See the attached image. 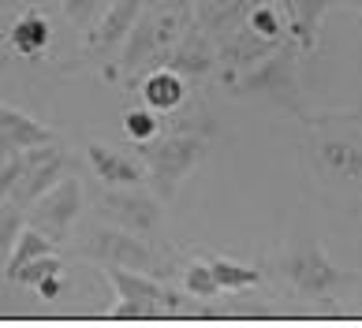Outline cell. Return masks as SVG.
<instances>
[{
  "label": "cell",
  "mask_w": 362,
  "mask_h": 328,
  "mask_svg": "<svg viewBox=\"0 0 362 328\" xmlns=\"http://www.w3.org/2000/svg\"><path fill=\"white\" fill-rule=\"evenodd\" d=\"M209 153V134L202 131H176L168 139H150V142H139V157L146 164V180H150L153 194L160 201H172L176 198L180 183L191 175L198 164L206 160Z\"/></svg>",
  "instance_id": "obj_1"
},
{
  "label": "cell",
  "mask_w": 362,
  "mask_h": 328,
  "mask_svg": "<svg viewBox=\"0 0 362 328\" xmlns=\"http://www.w3.org/2000/svg\"><path fill=\"white\" fill-rule=\"evenodd\" d=\"M243 78L232 82L235 98H250L262 105H276L284 112H303V93H299V75H295V49H273L269 57H262L258 64H250L247 71H239Z\"/></svg>",
  "instance_id": "obj_2"
},
{
  "label": "cell",
  "mask_w": 362,
  "mask_h": 328,
  "mask_svg": "<svg viewBox=\"0 0 362 328\" xmlns=\"http://www.w3.org/2000/svg\"><path fill=\"white\" fill-rule=\"evenodd\" d=\"M187 30V11L183 8H157L142 11L139 23L131 26V34L124 41V71H139L142 64L160 60L165 49H172Z\"/></svg>",
  "instance_id": "obj_3"
},
{
  "label": "cell",
  "mask_w": 362,
  "mask_h": 328,
  "mask_svg": "<svg viewBox=\"0 0 362 328\" xmlns=\"http://www.w3.org/2000/svg\"><path fill=\"white\" fill-rule=\"evenodd\" d=\"M23 160L26 164H23V175H19L16 190H11V205L30 209L45 190H52L64 180V172H68V164H71V153L60 149L57 142H42V146L23 149Z\"/></svg>",
  "instance_id": "obj_4"
},
{
  "label": "cell",
  "mask_w": 362,
  "mask_h": 328,
  "mask_svg": "<svg viewBox=\"0 0 362 328\" xmlns=\"http://www.w3.org/2000/svg\"><path fill=\"white\" fill-rule=\"evenodd\" d=\"M284 276H288V283H291L303 298H314V303H317V298H329V295L347 280L344 272L329 262V254L321 250L317 242H310V239L299 242V246H295V250L284 257Z\"/></svg>",
  "instance_id": "obj_5"
},
{
  "label": "cell",
  "mask_w": 362,
  "mask_h": 328,
  "mask_svg": "<svg viewBox=\"0 0 362 328\" xmlns=\"http://www.w3.org/2000/svg\"><path fill=\"white\" fill-rule=\"evenodd\" d=\"M78 213H83V183H78L75 175H64L57 187L45 190V194L30 205V228H37L52 242H64L68 231L75 228Z\"/></svg>",
  "instance_id": "obj_6"
},
{
  "label": "cell",
  "mask_w": 362,
  "mask_h": 328,
  "mask_svg": "<svg viewBox=\"0 0 362 328\" xmlns=\"http://www.w3.org/2000/svg\"><path fill=\"white\" fill-rule=\"evenodd\" d=\"M160 201L153 190H139V187H112L109 194L101 198V216L116 228L131 231V235H153L160 224Z\"/></svg>",
  "instance_id": "obj_7"
},
{
  "label": "cell",
  "mask_w": 362,
  "mask_h": 328,
  "mask_svg": "<svg viewBox=\"0 0 362 328\" xmlns=\"http://www.w3.org/2000/svg\"><path fill=\"white\" fill-rule=\"evenodd\" d=\"M86 257L101 265H119V269H135V272H157V262L150 254V246L142 242V235H131L124 228H98L86 242Z\"/></svg>",
  "instance_id": "obj_8"
},
{
  "label": "cell",
  "mask_w": 362,
  "mask_h": 328,
  "mask_svg": "<svg viewBox=\"0 0 362 328\" xmlns=\"http://www.w3.org/2000/svg\"><path fill=\"white\" fill-rule=\"evenodd\" d=\"M314 164L337 183L362 187V142L340 131H321L314 139Z\"/></svg>",
  "instance_id": "obj_9"
},
{
  "label": "cell",
  "mask_w": 362,
  "mask_h": 328,
  "mask_svg": "<svg viewBox=\"0 0 362 328\" xmlns=\"http://www.w3.org/2000/svg\"><path fill=\"white\" fill-rule=\"evenodd\" d=\"M142 4L146 0H109V8L101 11L98 23H93L90 34H86V49L93 57H109L116 45H124L131 26L142 16Z\"/></svg>",
  "instance_id": "obj_10"
},
{
  "label": "cell",
  "mask_w": 362,
  "mask_h": 328,
  "mask_svg": "<svg viewBox=\"0 0 362 328\" xmlns=\"http://www.w3.org/2000/svg\"><path fill=\"white\" fill-rule=\"evenodd\" d=\"M160 64L172 67V71H180V75L202 78V75L213 71V64H217V49H213V37H209L206 30H198V26H187L183 37L176 41V45L165 49Z\"/></svg>",
  "instance_id": "obj_11"
},
{
  "label": "cell",
  "mask_w": 362,
  "mask_h": 328,
  "mask_svg": "<svg viewBox=\"0 0 362 328\" xmlns=\"http://www.w3.org/2000/svg\"><path fill=\"white\" fill-rule=\"evenodd\" d=\"M42 142H57V131L45 127V123H37L34 116H26V112H19V108H11V105L0 101V157L23 153V149L42 146Z\"/></svg>",
  "instance_id": "obj_12"
},
{
  "label": "cell",
  "mask_w": 362,
  "mask_h": 328,
  "mask_svg": "<svg viewBox=\"0 0 362 328\" xmlns=\"http://www.w3.org/2000/svg\"><path fill=\"white\" fill-rule=\"evenodd\" d=\"M105 276L112 280V287H116L119 298H139V303H153V306H160V310H180V295L168 291L165 283H157L150 272L105 265Z\"/></svg>",
  "instance_id": "obj_13"
},
{
  "label": "cell",
  "mask_w": 362,
  "mask_h": 328,
  "mask_svg": "<svg viewBox=\"0 0 362 328\" xmlns=\"http://www.w3.org/2000/svg\"><path fill=\"white\" fill-rule=\"evenodd\" d=\"M86 160H90V168L98 180H105L109 187H139L146 180V168L135 160V157H127L124 149H116V146H105V142H90L86 149Z\"/></svg>",
  "instance_id": "obj_14"
},
{
  "label": "cell",
  "mask_w": 362,
  "mask_h": 328,
  "mask_svg": "<svg viewBox=\"0 0 362 328\" xmlns=\"http://www.w3.org/2000/svg\"><path fill=\"white\" fill-rule=\"evenodd\" d=\"M258 4V0H194V11H198V19L194 26L198 30H206L209 37L217 34H232L235 26H243V19L250 16V8Z\"/></svg>",
  "instance_id": "obj_15"
},
{
  "label": "cell",
  "mask_w": 362,
  "mask_h": 328,
  "mask_svg": "<svg viewBox=\"0 0 362 328\" xmlns=\"http://www.w3.org/2000/svg\"><path fill=\"white\" fill-rule=\"evenodd\" d=\"M139 90H142V105L153 108L157 116L176 112V108L187 101V82H183L180 71H172V67H157L153 75L142 78Z\"/></svg>",
  "instance_id": "obj_16"
},
{
  "label": "cell",
  "mask_w": 362,
  "mask_h": 328,
  "mask_svg": "<svg viewBox=\"0 0 362 328\" xmlns=\"http://www.w3.org/2000/svg\"><path fill=\"white\" fill-rule=\"evenodd\" d=\"M49 23L42 11H23V16L11 23V30H8V45L16 57H26V60H37V57H45V49H49Z\"/></svg>",
  "instance_id": "obj_17"
},
{
  "label": "cell",
  "mask_w": 362,
  "mask_h": 328,
  "mask_svg": "<svg viewBox=\"0 0 362 328\" xmlns=\"http://www.w3.org/2000/svg\"><path fill=\"white\" fill-rule=\"evenodd\" d=\"M329 0H291V34H295V45L303 52H310L317 45V26H321V16H325Z\"/></svg>",
  "instance_id": "obj_18"
},
{
  "label": "cell",
  "mask_w": 362,
  "mask_h": 328,
  "mask_svg": "<svg viewBox=\"0 0 362 328\" xmlns=\"http://www.w3.org/2000/svg\"><path fill=\"white\" fill-rule=\"evenodd\" d=\"M52 246H57V242H52L49 235H42L37 228H23V231H19V239H16V246H11V254H8V262H4V276L11 280L26 262H34V257L49 254Z\"/></svg>",
  "instance_id": "obj_19"
},
{
  "label": "cell",
  "mask_w": 362,
  "mask_h": 328,
  "mask_svg": "<svg viewBox=\"0 0 362 328\" xmlns=\"http://www.w3.org/2000/svg\"><path fill=\"white\" fill-rule=\"evenodd\" d=\"M206 265H209V272H213V280H217L221 291H243V287H254L262 280L258 269L235 265V262H228V257H213V262H206Z\"/></svg>",
  "instance_id": "obj_20"
},
{
  "label": "cell",
  "mask_w": 362,
  "mask_h": 328,
  "mask_svg": "<svg viewBox=\"0 0 362 328\" xmlns=\"http://www.w3.org/2000/svg\"><path fill=\"white\" fill-rule=\"evenodd\" d=\"M124 131L135 142H150V139L160 134V116L153 112V108L139 105V108H131V112H124Z\"/></svg>",
  "instance_id": "obj_21"
},
{
  "label": "cell",
  "mask_w": 362,
  "mask_h": 328,
  "mask_svg": "<svg viewBox=\"0 0 362 328\" xmlns=\"http://www.w3.org/2000/svg\"><path fill=\"white\" fill-rule=\"evenodd\" d=\"M52 272H64V257L57 254H42V257H34V262H26L16 276H11V283H23V287H37L45 276H52Z\"/></svg>",
  "instance_id": "obj_22"
},
{
  "label": "cell",
  "mask_w": 362,
  "mask_h": 328,
  "mask_svg": "<svg viewBox=\"0 0 362 328\" xmlns=\"http://www.w3.org/2000/svg\"><path fill=\"white\" fill-rule=\"evenodd\" d=\"M183 291H191L194 298H213L221 287H217V280H213V272H209L206 262H191L183 269Z\"/></svg>",
  "instance_id": "obj_23"
},
{
  "label": "cell",
  "mask_w": 362,
  "mask_h": 328,
  "mask_svg": "<svg viewBox=\"0 0 362 328\" xmlns=\"http://www.w3.org/2000/svg\"><path fill=\"white\" fill-rule=\"evenodd\" d=\"M160 306H153V303H139V298H119V303L112 306V310H105L101 317L105 321H150V317H160Z\"/></svg>",
  "instance_id": "obj_24"
},
{
  "label": "cell",
  "mask_w": 362,
  "mask_h": 328,
  "mask_svg": "<svg viewBox=\"0 0 362 328\" xmlns=\"http://www.w3.org/2000/svg\"><path fill=\"white\" fill-rule=\"evenodd\" d=\"M19 231H23V209H19V205H4V209H0V265L8 262V254H11V246H16Z\"/></svg>",
  "instance_id": "obj_25"
},
{
  "label": "cell",
  "mask_w": 362,
  "mask_h": 328,
  "mask_svg": "<svg viewBox=\"0 0 362 328\" xmlns=\"http://www.w3.org/2000/svg\"><path fill=\"white\" fill-rule=\"evenodd\" d=\"M243 23H247L258 37L280 41V23H284V16H276V11H273V8H265V4H254V8H250V16H247Z\"/></svg>",
  "instance_id": "obj_26"
},
{
  "label": "cell",
  "mask_w": 362,
  "mask_h": 328,
  "mask_svg": "<svg viewBox=\"0 0 362 328\" xmlns=\"http://www.w3.org/2000/svg\"><path fill=\"white\" fill-rule=\"evenodd\" d=\"M109 8V0H64V11H68V19L75 23V26H90L98 23V16Z\"/></svg>",
  "instance_id": "obj_27"
},
{
  "label": "cell",
  "mask_w": 362,
  "mask_h": 328,
  "mask_svg": "<svg viewBox=\"0 0 362 328\" xmlns=\"http://www.w3.org/2000/svg\"><path fill=\"white\" fill-rule=\"evenodd\" d=\"M23 153H8V157H0V201L11 198V190H16L19 183V175H23Z\"/></svg>",
  "instance_id": "obj_28"
},
{
  "label": "cell",
  "mask_w": 362,
  "mask_h": 328,
  "mask_svg": "<svg viewBox=\"0 0 362 328\" xmlns=\"http://www.w3.org/2000/svg\"><path fill=\"white\" fill-rule=\"evenodd\" d=\"M64 287H68V272H52V276H45L42 283L34 287V291L42 295L45 303H57V298L64 295Z\"/></svg>",
  "instance_id": "obj_29"
},
{
  "label": "cell",
  "mask_w": 362,
  "mask_h": 328,
  "mask_svg": "<svg viewBox=\"0 0 362 328\" xmlns=\"http://www.w3.org/2000/svg\"><path fill=\"white\" fill-rule=\"evenodd\" d=\"M273 4H276V11H280V16H284V19L291 16V0H273Z\"/></svg>",
  "instance_id": "obj_30"
},
{
  "label": "cell",
  "mask_w": 362,
  "mask_h": 328,
  "mask_svg": "<svg viewBox=\"0 0 362 328\" xmlns=\"http://www.w3.org/2000/svg\"><path fill=\"white\" fill-rule=\"evenodd\" d=\"M355 4H362V0H355Z\"/></svg>",
  "instance_id": "obj_31"
}]
</instances>
